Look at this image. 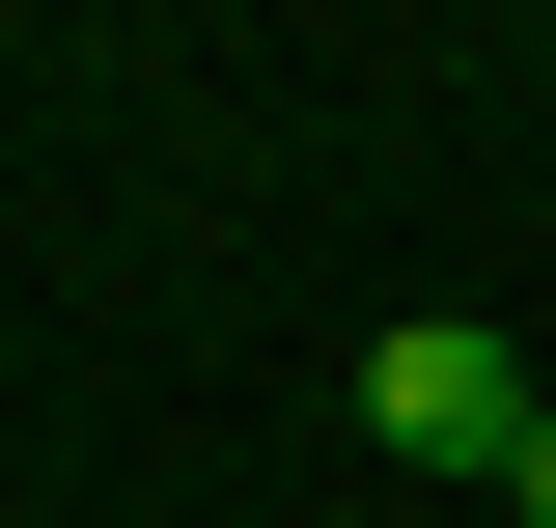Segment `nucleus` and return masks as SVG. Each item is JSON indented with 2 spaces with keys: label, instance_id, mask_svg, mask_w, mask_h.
<instances>
[{
  "label": "nucleus",
  "instance_id": "2",
  "mask_svg": "<svg viewBox=\"0 0 556 528\" xmlns=\"http://www.w3.org/2000/svg\"><path fill=\"white\" fill-rule=\"evenodd\" d=\"M501 501H529V528H556V417H529V445H501Z\"/></svg>",
  "mask_w": 556,
  "mask_h": 528
},
{
  "label": "nucleus",
  "instance_id": "1",
  "mask_svg": "<svg viewBox=\"0 0 556 528\" xmlns=\"http://www.w3.org/2000/svg\"><path fill=\"white\" fill-rule=\"evenodd\" d=\"M529 362H501V306H390V334H362V445H390V473H501V445H529Z\"/></svg>",
  "mask_w": 556,
  "mask_h": 528
}]
</instances>
